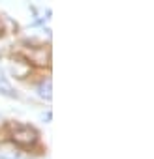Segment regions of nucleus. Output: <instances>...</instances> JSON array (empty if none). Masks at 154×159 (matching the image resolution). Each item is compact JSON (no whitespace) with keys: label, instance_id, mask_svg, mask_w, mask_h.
<instances>
[{"label":"nucleus","instance_id":"obj_1","mask_svg":"<svg viewBox=\"0 0 154 159\" xmlns=\"http://www.w3.org/2000/svg\"><path fill=\"white\" fill-rule=\"evenodd\" d=\"M12 140L17 144V146H34L38 142V133L34 127L30 125H13L12 127Z\"/></svg>","mask_w":154,"mask_h":159},{"label":"nucleus","instance_id":"obj_2","mask_svg":"<svg viewBox=\"0 0 154 159\" xmlns=\"http://www.w3.org/2000/svg\"><path fill=\"white\" fill-rule=\"evenodd\" d=\"M26 62L36 66H47L49 64V51L43 47H34L30 52H26Z\"/></svg>","mask_w":154,"mask_h":159},{"label":"nucleus","instance_id":"obj_3","mask_svg":"<svg viewBox=\"0 0 154 159\" xmlns=\"http://www.w3.org/2000/svg\"><path fill=\"white\" fill-rule=\"evenodd\" d=\"M19 157L21 153L15 148V144H8V142L0 144V159H19Z\"/></svg>","mask_w":154,"mask_h":159},{"label":"nucleus","instance_id":"obj_4","mask_svg":"<svg viewBox=\"0 0 154 159\" xmlns=\"http://www.w3.org/2000/svg\"><path fill=\"white\" fill-rule=\"evenodd\" d=\"M12 71H13V75H15L17 79H25V77L28 75V71H30V64H28L26 60L15 62V64H12Z\"/></svg>","mask_w":154,"mask_h":159},{"label":"nucleus","instance_id":"obj_5","mask_svg":"<svg viewBox=\"0 0 154 159\" xmlns=\"http://www.w3.org/2000/svg\"><path fill=\"white\" fill-rule=\"evenodd\" d=\"M38 96L47 99V101L53 98V94H51V79H45V81H41L38 84Z\"/></svg>","mask_w":154,"mask_h":159},{"label":"nucleus","instance_id":"obj_6","mask_svg":"<svg viewBox=\"0 0 154 159\" xmlns=\"http://www.w3.org/2000/svg\"><path fill=\"white\" fill-rule=\"evenodd\" d=\"M0 92H2V94H8V96H15V92H13V88H12V84L8 83V79L4 77V73L2 71H0Z\"/></svg>","mask_w":154,"mask_h":159},{"label":"nucleus","instance_id":"obj_7","mask_svg":"<svg viewBox=\"0 0 154 159\" xmlns=\"http://www.w3.org/2000/svg\"><path fill=\"white\" fill-rule=\"evenodd\" d=\"M0 32H2V19H0Z\"/></svg>","mask_w":154,"mask_h":159}]
</instances>
